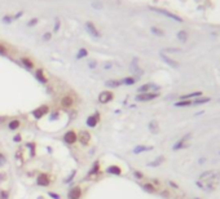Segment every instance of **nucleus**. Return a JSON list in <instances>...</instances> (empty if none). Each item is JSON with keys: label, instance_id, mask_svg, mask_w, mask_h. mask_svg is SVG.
I'll return each instance as SVG.
<instances>
[{"label": "nucleus", "instance_id": "f257e3e1", "mask_svg": "<svg viewBox=\"0 0 220 199\" xmlns=\"http://www.w3.org/2000/svg\"><path fill=\"white\" fill-rule=\"evenodd\" d=\"M220 180V172H214V171H206V172L201 173L200 181L197 182V185L203 189L214 190L218 186V182Z\"/></svg>", "mask_w": 220, "mask_h": 199}, {"label": "nucleus", "instance_id": "f03ea898", "mask_svg": "<svg viewBox=\"0 0 220 199\" xmlns=\"http://www.w3.org/2000/svg\"><path fill=\"white\" fill-rule=\"evenodd\" d=\"M159 96L158 92H146V93H139V95L136 96V101L139 102H146V101H152V100L157 98Z\"/></svg>", "mask_w": 220, "mask_h": 199}, {"label": "nucleus", "instance_id": "7ed1b4c3", "mask_svg": "<svg viewBox=\"0 0 220 199\" xmlns=\"http://www.w3.org/2000/svg\"><path fill=\"white\" fill-rule=\"evenodd\" d=\"M190 139H192V133H188V135H185L184 137H181V139L174 145V150H180V149L188 147Z\"/></svg>", "mask_w": 220, "mask_h": 199}, {"label": "nucleus", "instance_id": "20e7f679", "mask_svg": "<svg viewBox=\"0 0 220 199\" xmlns=\"http://www.w3.org/2000/svg\"><path fill=\"white\" fill-rule=\"evenodd\" d=\"M64 141L66 143H69V145H73V143H75L76 141H78V135H76V132L73 131V129L68 131L64 135Z\"/></svg>", "mask_w": 220, "mask_h": 199}, {"label": "nucleus", "instance_id": "39448f33", "mask_svg": "<svg viewBox=\"0 0 220 199\" xmlns=\"http://www.w3.org/2000/svg\"><path fill=\"white\" fill-rule=\"evenodd\" d=\"M113 97H114L113 92L104 91V92H101L100 95H98V102H100V103H108V102L112 101Z\"/></svg>", "mask_w": 220, "mask_h": 199}, {"label": "nucleus", "instance_id": "423d86ee", "mask_svg": "<svg viewBox=\"0 0 220 199\" xmlns=\"http://www.w3.org/2000/svg\"><path fill=\"white\" fill-rule=\"evenodd\" d=\"M48 111H49V107L47 105H43V106H39L38 109H35L34 111H32V115H34V118H36V119H42Z\"/></svg>", "mask_w": 220, "mask_h": 199}, {"label": "nucleus", "instance_id": "0eeeda50", "mask_svg": "<svg viewBox=\"0 0 220 199\" xmlns=\"http://www.w3.org/2000/svg\"><path fill=\"white\" fill-rule=\"evenodd\" d=\"M78 141H80L82 145H88L91 141V133L88 131H80L78 135Z\"/></svg>", "mask_w": 220, "mask_h": 199}, {"label": "nucleus", "instance_id": "6e6552de", "mask_svg": "<svg viewBox=\"0 0 220 199\" xmlns=\"http://www.w3.org/2000/svg\"><path fill=\"white\" fill-rule=\"evenodd\" d=\"M36 184L39 186H48L51 184V179H49V176L47 173H40L36 177Z\"/></svg>", "mask_w": 220, "mask_h": 199}, {"label": "nucleus", "instance_id": "1a4fd4ad", "mask_svg": "<svg viewBox=\"0 0 220 199\" xmlns=\"http://www.w3.org/2000/svg\"><path fill=\"white\" fill-rule=\"evenodd\" d=\"M82 197V189L79 186L71 187L68 193V199H79Z\"/></svg>", "mask_w": 220, "mask_h": 199}, {"label": "nucleus", "instance_id": "9d476101", "mask_svg": "<svg viewBox=\"0 0 220 199\" xmlns=\"http://www.w3.org/2000/svg\"><path fill=\"white\" fill-rule=\"evenodd\" d=\"M98 121H100V114L95 113L93 115H91V117H88V119L86 120V124L88 127H91V128H93V127H96L98 124Z\"/></svg>", "mask_w": 220, "mask_h": 199}, {"label": "nucleus", "instance_id": "9b49d317", "mask_svg": "<svg viewBox=\"0 0 220 199\" xmlns=\"http://www.w3.org/2000/svg\"><path fill=\"white\" fill-rule=\"evenodd\" d=\"M86 29H87V31L90 32V34L93 36V38H100L101 36V34L98 32V30H97V27L92 24V22H86Z\"/></svg>", "mask_w": 220, "mask_h": 199}, {"label": "nucleus", "instance_id": "f8f14e48", "mask_svg": "<svg viewBox=\"0 0 220 199\" xmlns=\"http://www.w3.org/2000/svg\"><path fill=\"white\" fill-rule=\"evenodd\" d=\"M74 105V98L71 96H64L61 98V107L62 109H70Z\"/></svg>", "mask_w": 220, "mask_h": 199}, {"label": "nucleus", "instance_id": "ddd939ff", "mask_svg": "<svg viewBox=\"0 0 220 199\" xmlns=\"http://www.w3.org/2000/svg\"><path fill=\"white\" fill-rule=\"evenodd\" d=\"M152 9L156 10V12H158V13H162V14H164V16H167V17L172 18V20H175V21H179V22L183 21V20L179 17V16H176V14H174V13H170V12H167V10H164V9H161V8H152Z\"/></svg>", "mask_w": 220, "mask_h": 199}, {"label": "nucleus", "instance_id": "4468645a", "mask_svg": "<svg viewBox=\"0 0 220 199\" xmlns=\"http://www.w3.org/2000/svg\"><path fill=\"white\" fill-rule=\"evenodd\" d=\"M106 172L110 173V175L120 176V175H122V168L118 167V165H109V167L106 168Z\"/></svg>", "mask_w": 220, "mask_h": 199}, {"label": "nucleus", "instance_id": "2eb2a0df", "mask_svg": "<svg viewBox=\"0 0 220 199\" xmlns=\"http://www.w3.org/2000/svg\"><path fill=\"white\" fill-rule=\"evenodd\" d=\"M159 89V87H157V85H154V84H152V83H149V84H144V85H141L139 89H137V92L139 93H146V92H149L150 89Z\"/></svg>", "mask_w": 220, "mask_h": 199}, {"label": "nucleus", "instance_id": "dca6fc26", "mask_svg": "<svg viewBox=\"0 0 220 199\" xmlns=\"http://www.w3.org/2000/svg\"><path fill=\"white\" fill-rule=\"evenodd\" d=\"M149 131L152 132V133H158L159 132V124H158V121L157 120H150V123H149Z\"/></svg>", "mask_w": 220, "mask_h": 199}, {"label": "nucleus", "instance_id": "f3484780", "mask_svg": "<svg viewBox=\"0 0 220 199\" xmlns=\"http://www.w3.org/2000/svg\"><path fill=\"white\" fill-rule=\"evenodd\" d=\"M210 101V97H197L194 98L193 101H192V105H194V106H197V105H203V103H206Z\"/></svg>", "mask_w": 220, "mask_h": 199}, {"label": "nucleus", "instance_id": "a211bd4d", "mask_svg": "<svg viewBox=\"0 0 220 199\" xmlns=\"http://www.w3.org/2000/svg\"><path fill=\"white\" fill-rule=\"evenodd\" d=\"M161 57H162V60L164 61V62L168 63L170 66H171V67H175V69H178V67H179V63L176 62V61H174V60H171V58H168L167 56H164L163 53L161 54Z\"/></svg>", "mask_w": 220, "mask_h": 199}, {"label": "nucleus", "instance_id": "6ab92c4d", "mask_svg": "<svg viewBox=\"0 0 220 199\" xmlns=\"http://www.w3.org/2000/svg\"><path fill=\"white\" fill-rule=\"evenodd\" d=\"M149 150H153V146H144V145H139L134 149V153L135 154H140L142 151H149Z\"/></svg>", "mask_w": 220, "mask_h": 199}, {"label": "nucleus", "instance_id": "aec40b11", "mask_svg": "<svg viewBox=\"0 0 220 199\" xmlns=\"http://www.w3.org/2000/svg\"><path fill=\"white\" fill-rule=\"evenodd\" d=\"M35 76H36V79L39 80L40 83H47V81H48L47 76L44 75V71H43V70H36V73H35Z\"/></svg>", "mask_w": 220, "mask_h": 199}, {"label": "nucleus", "instance_id": "412c9836", "mask_svg": "<svg viewBox=\"0 0 220 199\" xmlns=\"http://www.w3.org/2000/svg\"><path fill=\"white\" fill-rule=\"evenodd\" d=\"M201 96H202V92H192V93H188V95L181 96L180 100H190V98H197Z\"/></svg>", "mask_w": 220, "mask_h": 199}, {"label": "nucleus", "instance_id": "4be33fe9", "mask_svg": "<svg viewBox=\"0 0 220 199\" xmlns=\"http://www.w3.org/2000/svg\"><path fill=\"white\" fill-rule=\"evenodd\" d=\"M190 105H192L190 100H180V101L175 102L176 107H186V106H190Z\"/></svg>", "mask_w": 220, "mask_h": 199}, {"label": "nucleus", "instance_id": "5701e85b", "mask_svg": "<svg viewBox=\"0 0 220 199\" xmlns=\"http://www.w3.org/2000/svg\"><path fill=\"white\" fill-rule=\"evenodd\" d=\"M20 125H21V121H20L18 119H13V120H10V121H9L8 128H9L10 131H14V129H17Z\"/></svg>", "mask_w": 220, "mask_h": 199}, {"label": "nucleus", "instance_id": "b1692460", "mask_svg": "<svg viewBox=\"0 0 220 199\" xmlns=\"http://www.w3.org/2000/svg\"><path fill=\"white\" fill-rule=\"evenodd\" d=\"M163 162H164V157H158L156 160H154V162L148 163V165H149V167H158V165L162 164Z\"/></svg>", "mask_w": 220, "mask_h": 199}, {"label": "nucleus", "instance_id": "393cba45", "mask_svg": "<svg viewBox=\"0 0 220 199\" xmlns=\"http://www.w3.org/2000/svg\"><path fill=\"white\" fill-rule=\"evenodd\" d=\"M21 61H22V63H24V66H25V67H27V69H34V62H32L31 60H29V58L24 57V58H22Z\"/></svg>", "mask_w": 220, "mask_h": 199}, {"label": "nucleus", "instance_id": "a878e982", "mask_svg": "<svg viewBox=\"0 0 220 199\" xmlns=\"http://www.w3.org/2000/svg\"><path fill=\"white\" fill-rule=\"evenodd\" d=\"M105 84L109 88H117V87H119L120 84H122V81H119V80H108Z\"/></svg>", "mask_w": 220, "mask_h": 199}, {"label": "nucleus", "instance_id": "bb28decb", "mask_svg": "<svg viewBox=\"0 0 220 199\" xmlns=\"http://www.w3.org/2000/svg\"><path fill=\"white\" fill-rule=\"evenodd\" d=\"M98 173H100V164L95 163V164H93V167L91 168V171L88 172V175L92 176V175H98Z\"/></svg>", "mask_w": 220, "mask_h": 199}, {"label": "nucleus", "instance_id": "cd10ccee", "mask_svg": "<svg viewBox=\"0 0 220 199\" xmlns=\"http://www.w3.org/2000/svg\"><path fill=\"white\" fill-rule=\"evenodd\" d=\"M142 189H144L145 191H148V193H156L157 191L156 186H154L153 184H144L142 185Z\"/></svg>", "mask_w": 220, "mask_h": 199}, {"label": "nucleus", "instance_id": "c85d7f7f", "mask_svg": "<svg viewBox=\"0 0 220 199\" xmlns=\"http://www.w3.org/2000/svg\"><path fill=\"white\" fill-rule=\"evenodd\" d=\"M178 39L180 42H186V40H188V34H186V31H184V30L179 31L178 32Z\"/></svg>", "mask_w": 220, "mask_h": 199}, {"label": "nucleus", "instance_id": "c756f323", "mask_svg": "<svg viewBox=\"0 0 220 199\" xmlns=\"http://www.w3.org/2000/svg\"><path fill=\"white\" fill-rule=\"evenodd\" d=\"M87 54H88L87 49H86V48H82V49H79V52L76 53V58H78V60H82V58L87 57Z\"/></svg>", "mask_w": 220, "mask_h": 199}, {"label": "nucleus", "instance_id": "7c9ffc66", "mask_svg": "<svg viewBox=\"0 0 220 199\" xmlns=\"http://www.w3.org/2000/svg\"><path fill=\"white\" fill-rule=\"evenodd\" d=\"M135 81H136V79L135 78H126V79H123L122 80V84H127V85H132V84H135Z\"/></svg>", "mask_w": 220, "mask_h": 199}, {"label": "nucleus", "instance_id": "2f4dec72", "mask_svg": "<svg viewBox=\"0 0 220 199\" xmlns=\"http://www.w3.org/2000/svg\"><path fill=\"white\" fill-rule=\"evenodd\" d=\"M150 31L153 32L154 35H158V36H163V35H164V32H163L161 29H157V27H152Z\"/></svg>", "mask_w": 220, "mask_h": 199}, {"label": "nucleus", "instance_id": "473e14b6", "mask_svg": "<svg viewBox=\"0 0 220 199\" xmlns=\"http://www.w3.org/2000/svg\"><path fill=\"white\" fill-rule=\"evenodd\" d=\"M92 7L93 8H97V9H102L104 8V4L101 2H93L92 3Z\"/></svg>", "mask_w": 220, "mask_h": 199}, {"label": "nucleus", "instance_id": "72a5a7b5", "mask_svg": "<svg viewBox=\"0 0 220 199\" xmlns=\"http://www.w3.org/2000/svg\"><path fill=\"white\" fill-rule=\"evenodd\" d=\"M7 47L5 45H3V44H0V54H2V56H5V54H7Z\"/></svg>", "mask_w": 220, "mask_h": 199}, {"label": "nucleus", "instance_id": "f704fd0d", "mask_svg": "<svg viewBox=\"0 0 220 199\" xmlns=\"http://www.w3.org/2000/svg\"><path fill=\"white\" fill-rule=\"evenodd\" d=\"M134 176H135L136 179H139V180L144 177V175H142L141 172H139V171H135V172H134Z\"/></svg>", "mask_w": 220, "mask_h": 199}, {"label": "nucleus", "instance_id": "c9c22d12", "mask_svg": "<svg viewBox=\"0 0 220 199\" xmlns=\"http://www.w3.org/2000/svg\"><path fill=\"white\" fill-rule=\"evenodd\" d=\"M48 195L51 197V198H53V199H60V195H58V194H54V193H52V191H49Z\"/></svg>", "mask_w": 220, "mask_h": 199}, {"label": "nucleus", "instance_id": "e433bc0d", "mask_svg": "<svg viewBox=\"0 0 220 199\" xmlns=\"http://www.w3.org/2000/svg\"><path fill=\"white\" fill-rule=\"evenodd\" d=\"M0 197H2V199H8V191L3 190V191H2V194H0Z\"/></svg>", "mask_w": 220, "mask_h": 199}, {"label": "nucleus", "instance_id": "4c0bfd02", "mask_svg": "<svg viewBox=\"0 0 220 199\" xmlns=\"http://www.w3.org/2000/svg\"><path fill=\"white\" fill-rule=\"evenodd\" d=\"M88 65H90V67H91V69H95L96 66H97V62H96V61H91V62L88 63Z\"/></svg>", "mask_w": 220, "mask_h": 199}, {"label": "nucleus", "instance_id": "58836bf2", "mask_svg": "<svg viewBox=\"0 0 220 199\" xmlns=\"http://www.w3.org/2000/svg\"><path fill=\"white\" fill-rule=\"evenodd\" d=\"M4 163H5V157L3 155L2 153H0V165H3Z\"/></svg>", "mask_w": 220, "mask_h": 199}, {"label": "nucleus", "instance_id": "ea45409f", "mask_svg": "<svg viewBox=\"0 0 220 199\" xmlns=\"http://www.w3.org/2000/svg\"><path fill=\"white\" fill-rule=\"evenodd\" d=\"M43 39L48 42L49 39H51V34H49V32H47V34H44V35H43Z\"/></svg>", "mask_w": 220, "mask_h": 199}, {"label": "nucleus", "instance_id": "a19ab883", "mask_svg": "<svg viewBox=\"0 0 220 199\" xmlns=\"http://www.w3.org/2000/svg\"><path fill=\"white\" fill-rule=\"evenodd\" d=\"M74 176H75V171H74V172H73V173H71V176H70V177H69L68 180H66L65 182H70L71 180H73V177H74Z\"/></svg>", "mask_w": 220, "mask_h": 199}, {"label": "nucleus", "instance_id": "79ce46f5", "mask_svg": "<svg viewBox=\"0 0 220 199\" xmlns=\"http://www.w3.org/2000/svg\"><path fill=\"white\" fill-rule=\"evenodd\" d=\"M3 21L5 22V24H9V22L12 21V20H10V17H8V16H7V17H4V18H3Z\"/></svg>", "mask_w": 220, "mask_h": 199}, {"label": "nucleus", "instance_id": "37998d69", "mask_svg": "<svg viewBox=\"0 0 220 199\" xmlns=\"http://www.w3.org/2000/svg\"><path fill=\"white\" fill-rule=\"evenodd\" d=\"M20 141H21V136H20V135H17V136L14 137V142H20Z\"/></svg>", "mask_w": 220, "mask_h": 199}, {"label": "nucleus", "instance_id": "c03bdc74", "mask_svg": "<svg viewBox=\"0 0 220 199\" xmlns=\"http://www.w3.org/2000/svg\"><path fill=\"white\" fill-rule=\"evenodd\" d=\"M36 22H38V21H36L35 18H34V20H32V21H30V22H29V26H32V25H35Z\"/></svg>", "mask_w": 220, "mask_h": 199}, {"label": "nucleus", "instance_id": "a18cd8bd", "mask_svg": "<svg viewBox=\"0 0 220 199\" xmlns=\"http://www.w3.org/2000/svg\"><path fill=\"white\" fill-rule=\"evenodd\" d=\"M196 199H200V198H196Z\"/></svg>", "mask_w": 220, "mask_h": 199}]
</instances>
